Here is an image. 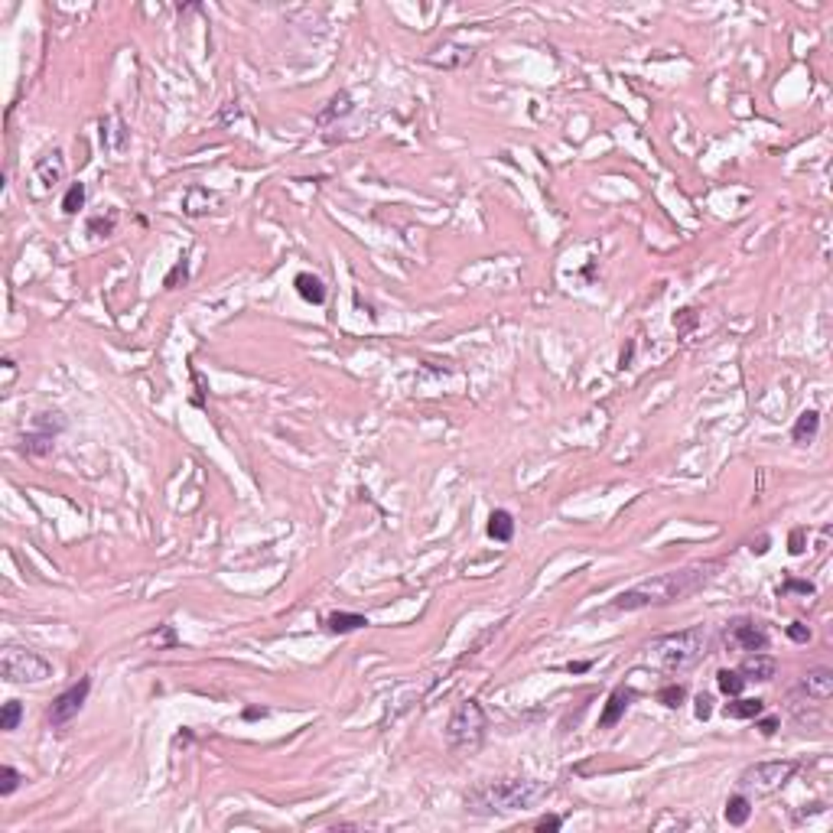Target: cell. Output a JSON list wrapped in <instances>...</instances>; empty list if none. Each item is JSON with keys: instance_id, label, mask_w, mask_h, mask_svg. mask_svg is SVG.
I'll return each instance as SVG.
<instances>
[{"instance_id": "cell-1", "label": "cell", "mask_w": 833, "mask_h": 833, "mask_svg": "<svg viewBox=\"0 0 833 833\" xmlns=\"http://www.w3.org/2000/svg\"><path fill=\"white\" fill-rule=\"evenodd\" d=\"M720 570H723L720 560H703V563H690V567L651 577V579H644V583H638V586L618 593V596L612 599V609H618V612H635V609L681 602V599L700 593L707 583H713Z\"/></svg>"}, {"instance_id": "cell-2", "label": "cell", "mask_w": 833, "mask_h": 833, "mask_svg": "<svg viewBox=\"0 0 833 833\" xmlns=\"http://www.w3.org/2000/svg\"><path fill=\"white\" fill-rule=\"evenodd\" d=\"M547 795V785L530 781V778H502V781H485L465 795V807L475 814H508V811H524L534 807Z\"/></svg>"}, {"instance_id": "cell-3", "label": "cell", "mask_w": 833, "mask_h": 833, "mask_svg": "<svg viewBox=\"0 0 833 833\" xmlns=\"http://www.w3.org/2000/svg\"><path fill=\"white\" fill-rule=\"evenodd\" d=\"M707 648H710V632L703 625H693L683 632L651 638L644 644V658L651 667H661V671H687L707 654Z\"/></svg>"}, {"instance_id": "cell-4", "label": "cell", "mask_w": 833, "mask_h": 833, "mask_svg": "<svg viewBox=\"0 0 833 833\" xmlns=\"http://www.w3.org/2000/svg\"><path fill=\"white\" fill-rule=\"evenodd\" d=\"M485 710L479 700H463L456 703V710L449 713V723H446V742L449 748H459V752H472V748L482 746L485 736Z\"/></svg>"}, {"instance_id": "cell-5", "label": "cell", "mask_w": 833, "mask_h": 833, "mask_svg": "<svg viewBox=\"0 0 833 833\" xmlns=\"http://www.w3.org/2000/svg\"><path fill=\"white\" fill-rule=\"evenodd\" d=\"M0 671L10 683H39L52 677V664L29 648H7L0 658Z\"/></svg>"}, {"instance_id": "cell-6", "label": "cell", "mask_w": 833, "mask_h": 833, "mask_svg": "<svg viewBox=\"0 0 833 833\" xmlns=\"http://www.w3.org/2000/svg\"><path fill=\"white\" fill-rule=\"evenodd\" d=\"M795 772H797V762H791V758H785V762H758V765H752V768L742 772L739 785L746 788V791L772 795V791H778V788H785L788 781L795 778Z\"/></svg>"}, {"instance_id": "cell-7", "label": "cell", "mask_w": 833, "mask_h": 833, "mask_svg": "<svg viewBox=\"0 0 833 833\" xmlns=\"http://www.w3.org/2000/svg\"><path fill=\"white\" fill-rule=\"evenodd\" d=\"M88 693H92V677H82L78 683H72L68 690H62L52 700V707H49V723L52 726H66L72 716H78V710L85 707V700H88Z\"/></svg>"}, {"instance_id": "cell-8", "label": "cell", "mask_w": 833, "mask_h": 833, "mask_svg": "<svg viewBox=\"0 0 833 833\" xmlns=\"http://www.w3.org/2000/svg\"><path fill=\"white\" fill-rule=\"evenodd\" d=\"M726 642L739 651H748V654H758L768 648V632L755 622H732L726 628Z\"/></svg>"}, {"instance_id": "cell-9", "label": "cell", "mask_w": 833, "mask_h": 833, "mask_svg": "<svg viewBox=\"0 0 833 833\" xmlns=\"http://www.w3.org/2000/svg\"><path fill=\"white\" fill-rule=\"evenodd\" d=\"M739 674L746 677V683H768L778 674V664H775V658H768V654L758 651V654H748L746 661H742Z\"/></svg>"}, {"instance_id": "cell-10", "label": "cell", "mask_w": 833, "mask_h": 833, "mask_svg": "<svg viewBox=\"0 0 833 833\" xmlns=\"http://www.w3.org/2000/svg\"><path fill=\"white\" fill-rule=\"evenodd\" d=\"M62 173H66V157H62V150H49L46 157L36 160V180L43 189H52V186L62 180Z\"/></svg>"}, {"instance_id": "cell-11", "label": "cell", "mask_w": 833, "mask_h": 833, "mask_svg": "<svg viewBox=\"0 0 833 833\" xmlns=\"http://www.w3.org/2000/svg\"><path fill=\"white\" fill-rule=\"evenodd\" d=\"M801 690H804L807 697H814V700H830L833 671L830 667H814V671H807L804 677H801Z\"/></svg>"}, {"instance_id": "cell-12", "label": "cell", "mask_w": 833, "mask_h": 833, "mask_svg": "<svg viewBox=\"0 0 833 833\" xmlns=\"http://www.w3.org/2000/svg\"><path fill=\"white\" fill-rule=\"evenodd\" d=\"M632 700H635V693L632 690H625V687H618L612 697H609V703H606V710H602V716H599V729H612L616 726L618 720L625 716V710L632 707Z\"/></svg>"}, {"instance_id": "cell-13", "label": "cell", "mask_w": 833, "mask_h": 833, "mask_svg": "<svg viewBox=\"0 0 833 833\" xmlns=\"http://www.w3.org/2000/svg\"><path fill=\"white\" fill-rule=\"evenodd\" d=\"M294 287H296V294L303 296L306 303H316V306L326 303V284H322L316 274H296Z\"/></svg>"}, {"instance_id": "cell-14", "label": "cell", "mask_w": 833, "mask_h": 833, "mask_svg": "<svg viewBox=\"0 0 833 833\" xmlns=\"http://www.w3.org/2000/svg\"><path fill=\"white\" fill-rule=\"evenodd\" d=\"M817 430H820V414L817 410H804V414L797 416V423H795V430H791V440L795 443H811L817 436Z\"/></svg>"}, {"instance_id": "cell-15", "label": "cell", "mask_w": 833, "mask_h": 833, "mask_svg": "<svg viewBox=\"0 0 833 833\" xmlns=\"http://www.w3.org/2000/svg\"><path fill=\"white\" fill-rule=\"evenodd\" d=\"M488 537L498 540V544H508L514 537V518L505 508L492 512V518H488Z\"/></svg>"}, {"instance_id": "cell-16", "label": "cell", "mask_w": 833, "mask_h": 833, "mask_svg": "<svg viewBox=\"0 0 833 833\" xmlns=\"http://www.w3.org/2000/svg\"><path fill=\"white\" fill-rule=\"evenodd\" d=\"M365 625H368V618L358 616V612H332V616L326 618V628L335 635L355 632V628H365Z\"/></svg>"}, {"instance_id": "cell-17", "label": "cell", "mask_w": 833, "mask_h": 833, "mask_svg": "<svg viewBox=\"0 0 833 833\" xmlns=\"http://www.w3.org/2000/svg\"><path fill=\"white\" fill-rule=\"evenodd\" d=\"M762 713H765V700H742V697H736L732 703H726L729 720H755Z\"/></svg>"}, {"instance_id": "cell-18", "label": "cell", "mask_w": 833, "mask_h": 833, "mask_svg": "<svg viewBox=\"0 0 833 833\" xmlns=\"http://www.w3.org/2000/svg\"><path fill=\"white\" fill-rule=\"evenodd\" d=\"M52 440L56 436L52 433H43V430H33V433L23 436V453L27 456H36V459H43V456L52 453Z\"/></svg>"}, {"instance_id": "cell-19", "label": "cell", "mask_w": 833, "mask_h": 833, "mask_svg": "<svg viewBox=\"0 0 833 833\" xmlns=\"http://www.w3.org/2000/svg\"><path fill=\"white\" fill-rule=\"evenodd\" d=\"M723 814H726L729 827H742L748 817H752V804H748L746 795H732L726 801V811H723Z\"/></svg>"}, {"instance_id": "cell-20", "label": "cell", "mask_w": 833, "mask_h": 833, "mask_svg": "<svg viewBox=\"0 0 833 833\" xmlns=\"http://www.w3.org/2000/svg\"><path fill=\"white\" fill-rule=\"evenodd\" d=\"M716 687H720L726 697H739L742 693V687H746V677L739 671H720L716 674Z\"/></svg>"}, {"instance_id": "cell-21", "label": "cell", "mask_w": 833, "mask_h": 833, "mask_svg": "<svg viewBox=\"0 0 833 833\" xmlns=\"http://www.w3.org/2000/svg\"><path fill=\"white\" fill-rule=\"evenodd\" d=\"M20 720H23V703L7 700L3 710H0V729H3V732H13V729L20 726Z\"/></svg>"}, {"instance_id": "cell-22", "label": "cell", "mask_w": 833, "mask_h": 833, "mask_svg": "<svg viewBox=\"0 0 833 833\" xmlns=\"http://www.w3.org/2000/svg\"><path fill=\"white\" fill-rule=\"evenodd\" d=\"M82 205H85V186H82V182H72L66 192V199H62V212H66V215H75Z\"/></svg>"}, {"instance_id": "cell-23", "label": "cell", "mask_w": 833, "mask_h": 833, "mask_svg": "<svg viewBox=\"0 0 833 833\" xmlns=\"http://www.w3.org/2000/svg\"><path fill=\"white\" fill-rule=\"evenodd\" d=\"M349 111H352V98L345 95V92H339V95H335V98L329 101V108H326V111L319 114V124H329L332 117H335V114H349Z\"/></svg>"}, {"instance_id": "cell-24", "label": "cell", "mask_w": 833, "mask_h": 833, "mask_svg": "<svg viewBox=\"0 0 833 833\" xmlns=\"http://www.w3.org/2000/svg\"><path fill=\"white\" fill-rule=\"evenodd\" d=\"M33 430H43V433L56 436L59 430H66V420H62L59 414H39L36 420H33Z\"/></svg>"}, {"instance_id": "cell-25", "label": "cell", "mask_w": 833, "mask_h": 833, "mask_svg": "<svg viewBox=\"0 0 833 833\" xmlns=\"http://www.w3.org/2000/svg\"><path fill=\"white\" fill-rule=\"evenodd\" d=\"M683 697H687V690H683L681 683H667V687H661V690H658V700H661L664 707H671V710H674V707H681Z\"/></svg>"}, {"instance_id": "cell-26", "label": "cell", "mask_w": 833, "mask_h": 833, "mask_svg": "<svg viewBox=\"0 0 833 833\" xmlns=\"http://www.w3.org/2000/svg\"><path fill=\"white\" fill-rule=\"evenodd\" d=\"M17 785H20V772H17V768H10V765L0 768V795H13V791H17Z\"/></svg>"}, {"instance_id": "cell-27", "label": "cell", "mask_w": 833, "mask_h": 833, "mask_svg": "<svg viewBox=\"0 0 833 833\" xmlns=\"http://www.w3.org/2000/svg\"><path fill=\"white\" fill-rule=\"evenodd\" d=\"M114 225H117V212H111L108 218H88V231L92 235H111Z\"/></svg>"}, {"instance_id": "cell-28", "label": "cell", "mask_w": 833, "mask_h": 833, "mask_svg": "<svg viewBox=\"0 0 833 833\" xmlns=\"http://www.w3.org/2000/svg\"><path fill=\"white\" fill-rule=\"evenodd\" d=\"M788 638H791V642H797V644H807V642H811V628H807L804 622H791V625H788Z\"/></svg>"}, {"instance_id": "cell-29", "label": "cell", "mask_w": 833, "mask_h": 833, "mask_svg": "<svg viewBox=\"0 0 833 833\" xmlns=\"http://www.w3.org/2000/svg\"><path fill=\"white\" fill-rule=\"evenodd\" d=\"M788 544H791L788 550H791L795 557H797V553H804V528H795V530H791V540H788Z\"/></svg>"}, {"instance_id": "cell-30", "label": "cell", "mask_w": 833, "mask_h": 833, "mask_svg": "<svg viewBox=\"0 0 833 833\" xmlns=\"http://www.w3.org/2000/svg\"><path fill=\"white\" fill-rule=\"evenodd\" d=\"M781 593H804V596H811L814 586H811V583H801V579H788L785 586H781Z\"/></svg>"}, {"instance_id": "cell-31", "label": "cell", "mask_w": 833, "mask_h": 833, "mask_svg": "<svg viewBox=\"0 0 833 833\" xmlns=\"http://www.w3.org/2000/svg\"><path fill=\"white\" fill-rule=\"evenodd\" d=\"M710 713H713V700L707 693H700L697 697V720H710Z\"/></svg>"}, {"instance_id": "cell-32", "label": "cell", "mask_w": 833, "mask_h": 833, "mask_svg": "<svg viewBox=\"0 0 833 833\" xmlns=\"http://www.w3.org/2000/svg\"><path fill=\"white\" fill-rule=\"evenodd\" d=\"M534 827H537V830H560V827H563V817L547 814V817H540V820H537Z\"/></svg>"}, {"instance_id": "cell-33", "label": "cell", "mask_w": 833, "mask_h": 833, "mask_svg": "<svg viewBox=\"0 0 833 833\" xmlns=\"http://www.w3.org/2000/svg\"><path fill=\"white\" fill-rule=\"evenodd\" d=\"M693 322H697V316H693V310H681V316H674V326H677V329H681V332H687V329H690V326H693Z\"/></svg>"}, {"instance_id": "cell-34", "label": "cell", "mask_w": 833, "mask_h": 833, "mask_svg": "<svg viewBox=\"0 0 833 833\" xmlns=\"http://www.w3.org/2000/svg\"><path fill=\"white\" fill-rule=\"evenodd\" d=\"M180 277L186 280V264H176V267H173V274L166 277V280H163V287H176V280H180Z\"/></svg>"}, {"instance_id": "cell-35", "label": "cell", "mask_w": 833, "mask_h": 833, "mask_svg": "<svg viewBox=\"0 0 833 833\" xmlns=\"http://www.w3.org/2000/svg\"><path fill=\"white\" fill-rule=\"evenodd\" d=\"M758 732H762V736H775V732H778V720H775V716L762 720V723H758Z\"/></svg>"}, {"instance_id": "cell-36", "label": "cell", "mask_w": 833, "mask_h": 833, "mask_svg": "<svg viewBox=\"0 0 833 833\" xmlns=\"http://www.w3.org/2000/svg\"><path fill=\"white\" fill-rule=\"evenodd\" d=\"M153 642H157V644H173V642H176V638H173V628H170V625L163 628V635H160V638L153 635Z\"/></svg>"}, {"instance_id": "cell-37", "label": "cell", "mask_w": 833, "mask_h": 833, "mask_svg": "<svg viewBox=\"0 0 833 833\" xmlns=\"http://www.w3.org/2000/svg\"><path fill=\"white\" fill-rule=\"evenodd\" d=\"M632 355H635V342L622 352V361H618V368H628V365H632Z\"/></svg>"}, {"instance_id": "cell-38", "label": "cell", "mask_w": 833, "mask_h": 833, "mask_svg": "<svg viewBox=\"0 0 833 833\" xmlns=\"http://www.w3.org/2000/svg\"><path fill=\"white\" fill-rule=\"evenodd\" d=\"M768 550V537H758V544H752V553H765Z\"/></svg>"}, {"instance_id": "cell-39", "label": "cell", "mask_w": 833, "mask_h": 833, "mask_svg": "<svg viewBox=\"0 0 833 833\" xmlns=\"http://www.w3.org/2000/svg\"><path fill=\"white\" fill-rule=\"evenodd\" d=\"M570 671H573V674H583V671H589V661H577V664H570Z\"/></svg>"}]
</instances>
